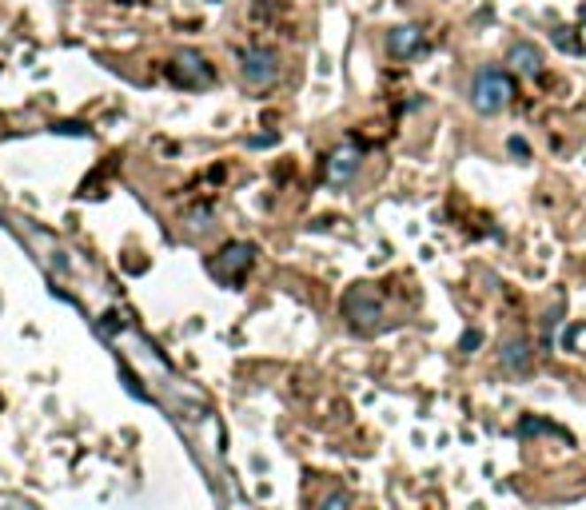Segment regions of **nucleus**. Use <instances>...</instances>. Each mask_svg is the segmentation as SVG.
<instances>
[{"instance_id":"nucleus-14","label":"nucleus","mask_w":586,"mask_h":510,"mask_svg":"<svg viewBox=\"0 0 586 510\" xmlns=\"http://www.w3.org/2000/svg\"><path fill=\"white\" fill-rule=\"evenodd\" d=\"M506 148H511V156L530 159V143H527V140H519V135H511V140H506Z\"/></svg>"},{"instance_id":"nucleus-3","label":"nucleus","mask_w":586,"mask_h":510,"mask_svg":"<svg viewBox=\"0 0 586 510\" xmlns=\"http://www.w3.org/2000/svg\"><path fill=\"white\" fill-rule=\"evenodd\" d=\"M240 76L251 88H272L280 80V56L272 48H248L240 56Z\"/></svg>"},{"instance_id":"nucleus-6","label":"nucleus","mask_w":586,"mask_h":510,"mask_svg":"<svg viewBox=\"0 0 586 510\" xmlns=\"http://www.w3.org/2000/svg\"><path fill=\"white\" fill-rule=\"evenodd\" d=\"M506 60H511V68L519 72V76H543V48L530 44V40H519V44H511V52H506Z\"/></svg>"},{"instance_id":"nucleus-13","label":"nucleus","mask_w":586,"mask_h":510,"mask_svg":"<svg viewBox=\"0 0 586 510\" xmlns=\"http://www.w3.org/2000/svg\"><path fill=\"white\" fill-rule=\"evenodd\" d=\"M351 506V502H347V494L343 491H335V494H328V498H323V506L320 510H347Z\"/></svg>"},{"instance_id":"nucleus-15","label":"nucleus","mask_w":586,"mask_h":510,"mask_svg":"<svg viewBox=\"0 0 586 510\" xmlns=\"http://www.w3.org/2000/svg\"><path fill=\"white\" fill-rule=\"evenodd\" d=\"M578 16H582V20H586V8H582V12H578Z\"/></svg>"},{"instance_id":"nucleus-4","label":"nucleus","mask_w":586,"mask_h":510,"mask_svg":"<svg viewBox=\"0 0 586 510\" xmlns=\"http://www.w3.org/2000/svg\"><path fill=\"white\" fill-rule=\"evenodd\" d=\"M248 263H251V247L248 243H227L224 251L216 255L212 271H216V279H224V283H240V275L248 271Z\"/></svg>"},{"instance_id":"nucleus-2","label":"nucleus","mask_w":586,"mask_h":510,"mask_svg":"<svg viewBox=\"0 0 586 510\" xmlns=\"http://www.w3.org/2000/svg\"><path fill=\"white\" fill-rule=\"evenodd\" d=\"M343 319L355 327V331L371 335L383 327L387 311H383V299H379V291L371 283H355L343 291Z\"/></svg>"},{"instance_id":"nucleus-9","label":"nucleus","mask_w":586,"mask_h":510,"mask_svg":"<svg viewBox=\"0 0 586 510\" xmlns=\"http://www.w3.org/2000/svg\"><path fill=\"white\" fill-rule=\"evenodd\" d=\"M355 172H359V151L355 148H339L335 156L328 159V180L331 183H347Z\"/></svg>"},{"instance_id":"nucleus-7","label":"nucleus","mask_w":586,"mask_h":510,"mask_svg":"<svg viewBox=\"0 0 586 510\" xmlns=\"http://www.w3.org/2000/svg\"><path fill=\"white\" fill-rule=\"evenodd\" d=\"M176 80L184 88H204V84H212V68H208V60H204L200 52H184L176 60Z\"/></svg>"},{"instance_id":"nucleus-5","label":"nucleus","mask_w":586,"mask_h":510,"mask_svg":"<svg viewBox=\"0 0 586 510\" xmlns=\"http://www.w3.org/2000/svg\"><path fill=\"white\" fill-rule=\"evenodd\" d=\"M419 48H423V28H415V24H399V28L387 32V52L395 60H411Z\"/></svg>"},{"instance_id":"nucleus-11","label":"nucleus","mask_w":586,"mask_h":510,"mask_svg":"<svg viewBox=\"0 0 586 510\" xmlns=\"http://www.w3.org/2000/svg\"><path fill=\"white\" fill-rule=\"evenodd\" d=\"M551 40L562 48V52H582V44H578L574 36H570V28H554V32H551Z\"/></svg>"},{"instance_id":"nucleus-10","label":"nucleus","mask_w":586,"mask_h":510,"mask_svg":"<svg viewBox=\"0 0 586 510\" xmlns=\"http://www.w3.org/2000/svg\"><path fill=\"white\" fill-rule=\"evenodd\" d=\"M519 435L527 438V435H559V430H554L546 419H522L519 422Z\"/></svg>"},{"instance_id":"nucleus-1","label":"nucleus","mask_w":586,"mask_h":510,"mask_svg":"<svg viewBox=\"0 0 586 510\" xmlns=\"http://www.w3.org/2000/svg\"><path fill=\"white\" fill-rule=\"evenodd\" d=\"M466 96H471V108L479 112V116H498V112L514 100V84H511V76H506L503 68L482 64V68L471 76Z\"/></svg>"},{"instance_id":"nucleus-8","label":"nucleus","mask_w":586,"mask_h":510,"mask_svg":"<svg viewBox=\"0 0 586 510\" xmlns=\"http://www.w3.org/2000/svg\"><path fill=\"white\" fill-rule=\"evenodd\" d=\"M498 367L506 375H527L530 371V343L527 339H506L498 351Z\"/></svg>"},{"instance_id":"nucleus-12","label":"nucleus","mask_w":586,"mask_h":510,"mask_svg":"<svg viewBox=\"0 0 586 510\" xmlns=\"http://www.w3.org/2000/svg\"><path fill=\"white\" fill-rule=\"evenodd\" d=\"M479 343H482L479 331H463V339H459V351H463V355H471V351H479Z\"/></svg>"}]
</instances>
